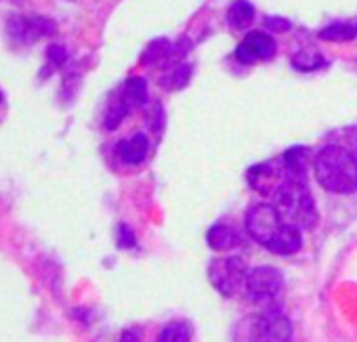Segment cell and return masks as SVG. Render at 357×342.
Returning <instances> with one entry per match:
<instances>
[{"instance_id": "obj_1", "label": "cell", "mask_w": 357, "mask_h": 342, "mask_svg": "<svg viewBox=\"0 0 357 342\" xmlns=\"http://www.w3.org/2000/svg\"><path fill=\"white\" fill-rule=\"evenodd\" d=\"M248 233L269 252L280 256L296 254L303 246V231L286 225L273 204H257L246 215Z\"/></svg>"}, {"instance_id": "obj_2", "label": "cell", "mask_w": 357, "mask_h": 342, "mask_svg": "<svg viewBox=\"0 0 357 342\" xmlns=\"http://www.w3.org/2000/svg\"><path fill=\"white\" fill-rule=\"evenodd\" d=\"M317 183L330 194L357 192V155L342 145H326L313 160Z\"/></svg>"}, {"instance_id": "obj_3", "label": "cell", "mask_w": 357, "mask_h": 342, "mask_svg": "<svg viewBox=\"0 0 357 342\" xmlns=\"http://www.w3.org/2000/svg\"><path fill=\"white\" fill-rule=\"evenodd\" d=\"M273 208L286 225L298 231H309L317 225V208L307 181L286 179L273 194Z\"/></svg>"}, {"instance_id": "obj_4", "label": "cell", "mask_w": 357, "mask_h": 342, "mask_svg": "<svg viewBox=\"0 0 357 342\" xmlns=\"http://www.w3.org/2000/svg\"><path fill=\"white\" fill-rule=\"evenodd\" d=\"M290 338L292 325L280 313L244 317L234 329V342H290Z\"/></svg>"}, {"instance_id": "obj_5", "label": "cell", "mask_w": 357, "mask_h": 342, "mask_svg": "<svg viewBox=\"0 0 357 342\" xmlns=\"http://www.w3.org/2000/svg\"><path fill=\"white\" fill-rule=\"evenodd\" d=\"M246 275H248L246 263L236 256L215 258L208 265V279L215 286V290L221 292L223 296H234L242 288H246Z\"/></svg>"}, {"instance_id": "obj_6", "label": "cell", "mask_w": 357, "mask_h": 342, "mask_svg": "<svg viewBox=\"0 0 357 342\" xmlns=\"http://www.w3.org/2000/svg\"><path fill=\"white\" fill-rule=\"evenodd\" d=\"M55 32H57V24L40 15H32V17L15 15L7 22V38L15 47H30L45 36H53Z\"/></svg>"}, {"instance_id": "obj_7", "label": "cell", "mask_w": 357, "mask_h": 342, "mask_svg": "<svg viewBox=\"0 0 357 342\" xmlns=\"http://www.w3.org/2000/svg\"><path fill=\"white\" fill-rule=\"evenodd\" d=\"M246 181L248 185L261 194V196H273L280 185L286 181V170H284V164H282V157L280 160H269V162H261V164H255L248 173H246Z\"/></svg>"}, {"instance_id": "obj_8", "label": "cell", "mask_w": 357, "mask_h": 342, "mask_svg": "<svg viewBox=\"0 0 357 342\" xmlns=\"http://www.w3.org/2000/svg\"><path fill=\"white\" fill-rule=\"evenodd\" d=\"M284 286V277L275 267H257L250 269L246 275V292L250 296V300H271L282 292Z\"/></svg>"}, {"instance_id": "obj_9", "label": "cell", "mask_w": 357, "mask_h": 342, "mask_svg": "<svg viewBox=\"0 0 357 342\" xmlns=\"http://www.w3.org/2000/svg\"><path fill=\"white\" fill-rule=\"evenodd\" d=\"M278 53V42L267 32H250L236 49V59L242 65H252L257 61H269Z\"/></svg>"}, {"instance_id": "obj_10", "label": "cell", "mask_w": 357, "mask_h": 342, "mask_svg": "<svg viewBox=\"0 0 357 342\" xmlns=\"http://www.w3.org/2000/svg\"><path fill=\"white\" fill-rule=\"evenodd\" d=\"M116 153L118 157L124 162V164H130V166H137L141 164L147 153H149V139L145 132H135L130 134L128 139H122L116 147Z\"/></svg>"}, {"instance_id": "obj_11", "label": "cell", "mask_w": 357, "mask_h": 342, "mask_svg": "<svg viewBox=\"0 0 357 342\" xmlns=\"http://www.w3.org/2000/svg\"><path fill=\"white\" fill-rule=\"evenodd\" d=\"M282 164L286 170V179L307 181V168H309V149L294 145L282 155Z\"/></svg>"}, {"instance_id": "obj_12", "label": "cell", "mask_w": 357, "mask_h": 342, "mask_svg": "<svg viewBox=\"0 0 357 342\" xmlns=\"http://www.w3.org/2000/svg\"><path fill=\"white\" fill-rule=\"evenodd\" d=\"M257 17V9L248 0H234L227 9V24L231 30H248Z\"/></svg>"}, {"instance_id": "obj_13", "label": "cell", "mask_w": 357, "mask_h": 342, "mask_svg": "<svg viewBox=\"0 0 357 342\" xmlns=\"http://www.w3.org/2000/svg\"><path fill=\"white\" fill-rule=\"evenodd\" d=\"M206 242L213 250L217 252H227L231 248H236V244L240 242V235L236 233V229L231 225L225 223H217L208 229L206 233Z\"/></svg>"}, {"instance_id": "obj_14", "label": "cell", "mask_w": 357, "mask_h": 342, "mask_svg": "<svg viewBox=\"0 0 357 342\" xmlns=\"http://www.w3.org/2000/svg\"><path fill=\"white\" fill-rule=\"evenodd\" d=\"M190 78H192V63L183 61L170 70H164V74L158 78V84H160V88L174 93V91H181L183 86H188Z\"/></svg>"}, {"instance_id": "obj_15", "label": "cell", "mask_w": 357, "mask_h": 342, "mask_svg": "<svg viewBox=\"0 0 357 342\" xmlns=\"http://www.w3.org/2000/svg\"><path fill=\"white\" fill-rule=\"evenodd\" d=\"M132 111V107L124 101V97L116 91L112 97H109V101H107V107H105V114H103V126H105V130H116L122 122H124V118L128 116Z\"/></svg>"}, {"instance_id": "obj_16", "label": "cell", "mask_w": 357, "mask_h": 342, "mask_svg": "<svg viewBox=\"0 0 357 342\" xmlns=\"http://www.w3.org/2000/svg\"><path fill=\"white\" fill-rule=\"evenodd\" d=\"M118 93L124 97V101L135 109V107H143L147 103V80L141 76H132L128 80L122 82V86L118 88Z\"/></svg>"}, {"instance_id": "obj_17", "label": "cell", "mask_w": 357, "mask_h": 342, "mask_svg": "<svg viewBox=\"0 0 357 342\" xmlns=\"http://www.w3.org/2000/svg\"><path fill=\"white\" fill-rule=\"evenodd\" d=\"M317 38L324 42H351L357 38V24H351V22L330 24V26L319 30Z\"/></svg>"}, {"instance_id": "obj_18", "label": "cell", "mask_w": 357, "mask_h": 342, "mask_svg": "<svg viewBox=\"0 0 357 342\" xmlns=\"http://www.w3.org/2000/svg\"><path fill=\"white\" fill-rule=\"evenodd\" d=\"M192 334H194L192 323H188V321H170L160 329L158 342H192Z\"/></svg>"}, {"instance_id": "obj_19", "label": "cell", "mask_w": 357, "mask_h": 342, "mask_svg": "<svg viewBox=\"0 0 357 342\" xmlns=\"http://www.w3.org/2000/svg\"><path fill=\"white\" fill-rule=\"evenodd\" d=\"M292 68L296 72H315L326 68V57L313 49H301L292 55Z\"/></svg>"}, {"instance_id": "obj_20", "label": "cell", "mask_w": 357, "mask_h": 342, "mask_svg": "<svg viewBox=\"0 0 357 342\" xmlns=\"http://www.w3.org/2000/svg\"><path fill=\"white\" fill-rule=\"evenodd\" d=\"M68 59H70V55H68V49H66V47H61V45H51V47L47 49V70H43L40 76L49 78L55 70L66 68Z\"/></svg>"}, {"instance_id": "obj_21", "label": "cell", "mask_w": 357, "mask_h": 342, "mask_svg": "<svg viewBox=\"0 0 357 342\" xmlns=\"http://www.w3.org/2000/svg\"><path fill=\"white\" fill-rule=\"evenodd\" d=\"M149 118V126H151V130L155 132V134H162V130H164V124H166V114H164V107H162V103L160 101H153L151 103V109H149V114H147Z\"/></svg>"}, {"instance_id": "obj_22", "label": "cell", "mask_w": 357, "mask_h": 342, "mask_svg": "<svg viewBox=\"0 0 357 342\" xmlns=\"http://www.w3.org/2000/svg\"><path fill=\"white\" fill-rule=\"evenodd\" d=\"M263 26H265L267 32H275V34H286V32L292 28L290 20L280 17V15H269V17H265Z\"/></svg>"}, {"instance_id": "obj_23", "label": "cell", "mask_w": 357, "mask_h": 342, "mask_svg": "<svg viewBox=\"0 0 357 342\" xmlns=\"http://www.w3.org/2000/svg\"><path fill=\"white\" fill-rule=\"evenodd\" d=\"M137 246V235L128 225H118V248L128 250Z\"/></svg>"}, {"instance_id": "obj_24", "label": "cell", "mask_w": 357, "mask_h": 342, "mask_svg": "<svg viewBox=\"0 0 357 342\" xmlns=\"http://www.w3.org/2000/svg\"><path fill=\"white\" fill-rule=\"evenodd\" d=\"M120 342H141V332L137 327H128V329L122 332Z\"/></svg>"}, {"instance_id": "obj_25", "label": "cell", "mask_w": 357, "mask_h": 342, "mask_svg": "<svg viewBox=\"0 0 357 342\" xmlns=\"http://www.w3.org/2000/svg\"><path fill=\"white\" fill-rule=\"evenodd\" d=\"M3 103H5V95H3V93H0V105H3Z\"/></svg>"}]
</instances>
